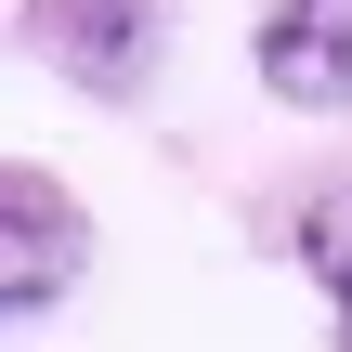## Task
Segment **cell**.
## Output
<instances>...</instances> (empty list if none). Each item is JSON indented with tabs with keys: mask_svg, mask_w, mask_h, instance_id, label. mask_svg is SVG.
Instances as JSON below:
<instances>
[{
	"mask_svg": "<svg viewBox=\"0 0 352 352\" xmlns=\"http://www.w3.org/2000/svg\"><path fill=\"white\" fill-rule=\"evenodd\" d=\"M261 78H274L287 104H352V0H274Z\"/></svg>",
	"mask_w": 352,
	"mask_h": 352,
	"instance_id": "2",
	"label": "cell"
},
{
	"mask_svg": "<svg viewBox=\"0 0 352 352\" xmlns=\"http://www.w3.org/2000/svg\"><path fill=\"white\" fill-rule=\"evenodd\" d=\"M78 261H91L78 196H65L52 170H0V327H13V314H52V300L78 287Z\"/></svg>",
	"mask_w": 352,
	"mask_h": 352,
	"instance_id": "1",
	"label": "cell"
},
{
	"mask_svg": "<svg viewBox=\"0 0 352 352\" xmlns=\"http://www.w3.org/2000/svg\"><path fill=\"white\" fill-rule=\"evenodd\" d=\"M300 261H314V287L340 300V327H352V196H327V209L300 222Z\"/></svg>",
	"mask_w": 352,
	"mask_h": 352,
	"instance_id": "4",
	"label": "cell"
},
{
	"mask_svg": "<svg viewBox=\"0 0 352 352\" xmlns=\"http://www.w3.org/2000/svg\"><path fill=\"white\" fill-rule=\"evenodd\" d=\"M39 39H52L91 91H131V65H144V0H39Z\"/></svg>",
	"mask_w": 352,
	"mask_h": 352,
	"instance_id": "3",
	"label": "cell"
}]
</instances>
